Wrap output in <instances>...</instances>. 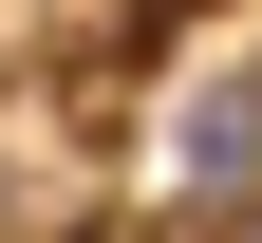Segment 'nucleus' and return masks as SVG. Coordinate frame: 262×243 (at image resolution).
Masks as SVG:
<instances>
[{"label":"nucleus","mask_w":262,"mask_h":243,"mask_svg":"<svg viewBox=\"0 0 262 243\" xmlns=\"http://www.w3.org/2000/svg\"><path fill=\"white\" fill-rule=\"evenodd\" d=\"M187 187L206 206H262V56H225V75L187 94Z\"/></svg>","instance_id":"obj_1"}]
</instances>
